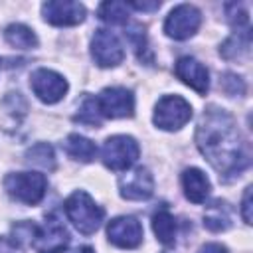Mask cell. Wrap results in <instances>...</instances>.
Returning <instances> with one entry per match:
<instances>
[{"label":"cell","mask_w":253,"mask_h":253,"mask_svg":"<svg viewBox=\"0 0 253 253\" xmlns=\"http://www.w3.org/2000/svg\"><path fill=\"white\" fill-rule=\"evenodd\" d=\"M30 245L36 253H63L69 245V231L57 215H49L43 225L34 227Z\"/></svg>","instance_id":"cell-6"},{"label":"cell","mask_w":253,"mask_h":253,"mask_svg":"<svg viewBox=\"0 0 253 253\" xmlns=\"http://www.w3.org/2000/svg\"><path fill=\"white\" fill-rule=\"evenodd\" d=\"M30 85H32V91L34 95L47 103V105H53L57 101H61L69 89L67 81L63 75H59L57 71H51V69H36L30 77Z\"/></svg>","instance_id":"cell-8"},{"label":"cell","mask_w":253,"mask_h":253,"mask_svg":"<svg viewBox=\"0 0 253 253\" xmlns=\"http://www.w3.org/2000/svg\"><path fill=\"white\" fill-rule=\"evenodd\" d=\"M77 123L81 125H87V126H101V121H103V115L97 107V97H85L81 107H79V113L73 117Z\"/></svg>","instance_id":"cell-23"},{"label":"cell","mask_w":253,"mask_h":253,"mask_svg":"<svg viewBox=\"0 0 253 253\" xmlns=\"http://www.w3.org/2000/svg\"><path fill=\"white\" fill-rule=\"evenodd\" d=\"M63 148L73 160H79V162H91L97 154L95 142L81 134H69L63 142Z\"/></svg>","instance_id":"cell-19"},{"label":"cell","mask_w":253,"mask_h":253,"mask_svg":"<svg viewBox=\"0 0 253 253\" xmlns=\"http://www.w3.org/2000/svg\"><path fill=\"white\" fill-rule=\"evenodd\" d=\"M196 144L223 182L239 176L249 166V146L225 109L208 107L202 113Z\"/></svg>","instance_id":"cell-1"},{"label":"cell","mask_w":253,"mask_h":253,"mask_svg":"<svg viewBox=\"0 0 253 253\" xmlns=\"http://www.w3.org/2000/svg\"><path fill=\"white\" fill-rule=\"evenodd\" d=\"M126 36H128L130 43L134 45V49H136L138 57L142 59V51L146 49V34H144V28H142L140 24H132V26H130V30L126 32Z\"/></svg>","instance_id":"cell-26"},{"label":"cell","mask_w":253,"mask_h":253,"mask_svg":"<svg viewBox=\"0 0 253 253\" xmlns=\"http://www.w3.org/2000/svg\"><path fill=\"white\" fill-rule=\"evenodd\" d=\"M99 18L107 24H126L128 20V4L126 2H103L97 10Z\"/></svg>","instance_id":"cell-22"},{"label":"cell","mask_w":253,"mask_h":253,"mask_svg":"<svg viewBox=\"0 0 253 253\" xmlns=\"http://www.w3.org/2000/svg\"><path fill=\"white\" fill-rule=\"evenodd\" d=\"M198 253H227V247L221 243H206Z\"/></svg>","instance_id":"cell-29"},{"label":"cell","mask_w":253,"mask_h":253,"mask_svg":"<svg viewBox=\"0 0 253 253\" xmlns=\"http://www.w3.org/2000/svg\"><path fill=\"white\" fill-rule=\"evenodd\" d=\"M4 190L14 200L28 206H36L45 196L47 180L40 172H12L4 178Z\"/></svg>","instance_id":"cell-3"},{"label":"cell","mask_w":253,"mask_h":253,"mask_svg":"<svg viewBox=\"0 0 253 253\" xmlns=\"http://www.w3.org/2000/svg\"><path fill=\"white\" fill-rule=\"evenodd\" d=\"M202 24V14L192 4H178L164 20V32L172 40L192 38Z\"/></svg>","instance_id":"cell-7"},{"label":"cell","mask_w":253,"mask_h":253,"mask_svg":"<svg viewBox=\"0 0 253 253\" xmlns=\"http://www.w3.org/2000/svg\"><path fill=\"white\" fill-rule=\"evenodd\" d=\"M225 16L235 30H249V16L241 4H225Z\"/></svg>","instance_id":"cell-24"},{"label":"cell","mask_w":253,"mask_h":253,"mask_svg":"<svg viewBox=\"0 0 253 253\" xmlns=\"http://www.w3.org/2000/svg\"><path fill=\"white\" fill-rule=\"evenodd\" d=\"M204 225L210 231H225L231 225V210L225 202L215 200L208 206L204 213Z\"/></svg>","instance_id":"cell-18"},{"label":"cell","mask_w":253,"mask_h":253,"mask_svg":"<svg viewBox=\"0 0 253 253\" xmlns=\"http://www.w3.org/2000/svg\"><path fill=\"white\" fill-rule=\"evenodd\" d=\"M85 6L75 0H49L42 6V16L51 26H77L85 20Z\"/></svg>","instance_id":"cell-11"},{"label":"cell","mask_w":253,"mask_h":253,"mask_svg":"<svg viewBox=\"0 0 253 253\" xmlns=\"http://www.w3.org/2000/svg\"><path fill=\"white\" fill-rule=\"evenodd\" d=\"M138 154H140V146L138 142L128 136V134H115V136H109L101 148V158H103V164L109 168V170H115V172H123V170H128L136 160H138Z\"/></svg>","instance_id":"cell-4"},{"label":"cell","mask_w":253,"mask_h":253,"mask_svg":"<svg viewBox=\"0 0 253 253\" xmlns=\"http://www.w3.org/2000/svg\"><path fill=\"white\" fill-rule=\"evenodd\" d=\"M77 253H95V249L93 247H81Z\"/></svg>","instance_id":"cell-31"},{"label":"cell","mask_w":253,"mask_h":253,"mask_svg":"<svg viewBox=\"0 0 253 253\" xmlns=\"http://www.w3.org/2000/svg\"><path fill=\"white\" fill-rule=\"evenodd\" d=\"M182 188L190 202L204 204L210 194V180L200 168H186L182 172Z\"/></svg>","instance_id":"cell-15"},{"label":"cell","mask_w":253,"mask_h":253,"mask_svg":"<svg viewBox=\"0 0 253 253\" xmlns=\"http://www.w3.org/2000/svg\"><path fill=\"white\" fill-rule=\"evenodd\" d=\"M26 162L43 170H53L55 168V154L53 148L47 142H38L32 148L26 150Z\"/></svg>","instance_id":"cell-21"},{"label":"cell","mask_w":253,"mask_h":253,"mask_svg":"<svg viewBox=\"0 0 253 253\" xmlns=\"http://www.w3.org/2000/svg\"><path fill=\"white\" fill-rule=\"evenodd\" d=\"M4 38L16 49H34L38 45V36L24 24H10L4 32Z\"/></svg>","instance_id":"cell-20"},{"label":"cell","mask_w":253,"mask_h":253,"mask_svg":"<svg viewBox=\"0 0 253 253\" xmlns=\"http://www.w3.org/2000/svg\"><path fill=\"white\" fill-rule=\"evenodd\" d=\"M174 73L182 83L192 87L196 93H200V95L208 93V89H210V73L204 67V63H200L196 57H190V55L180 57L176 61V65H174Z\"/></svg>","instance_id":"cell-14"},{"label":"cell","mask_w":253,"mask_h":253,"mask_svg":"<svg viewBox=\"0 0 253 253\" xmlns=\"http://www.w3.org/2000/svg\"><path fill=\"white\" fill-rule=\"evenodd\" d=\"M0 253H20V249L12 239H0Z\"/></svg>","instance_id":"cell-30"},{"label":"cell","mask_w":253,"mask_h":253,"mask_svg":"<svg viewBox=\"0 0 253 253\" xmlns=\"http://www.w3.org/2000/svg\"><path fill=\"white\" fill-rule=\"evenodd\" d=\"M63 210H65V215L67 219L75 225V229L83 235H91L95 233L99 227H101V221L105 217V211L101 206L95 204V200L83 192V190H77L73 192L65 204H63Z\"/></svg>","instance_id":"cell-2"},{"label":"cell","mask_w":253,"mask_h":253,"mask_svg":"<svg viewBox=\"0 0 253 253\" xmlns=\"http://www.w3.org/2000/svg\"><path fill=\"white\" fill-rule=\"evenodd\" d=\"M219 87L229 95V97H239V95H243L245 93V81L239 77V75H235V73H223L221 75V81H219Z\"/></svg>","instance_id":"cell-25"},{"label":"cell","mask_w":253,"mask_h":253,"mask_svg":"<svg viewBox=\"0 0 253 253\" xmlns=\"http://www.w3.org/2000/svg\"><path fill=\"white\" fill-rule=\"evenodd\" d=\"M107 237L121 249H134L142 243V225L132 215H119L109 221Z\"/></svg>","instance_id":"cell-12"},{"label":"cell","mask_w":253,"mask_h":253,"mask_svg":"<svg viewBox=\"0 0 253 253\" xmlns=\"http://www.w3.org/2000/svg\"><path fill=\"white\" fill-rule=\"evenodd\" d=\"M152 229L158 237V241L166 247H172L176 243V233H178V221L176 217L166 210L160 208L154 215H152Z\"/></svg>","instance_id":"cell-16"},{"label":"cell","mask_w":253,"mask_h":253,"mask_svg":"<svg viewBox=\"0 0 253 253\" xmlns=\"http://www.w3.org/2000/svg\"><path fill=\"white\" fill-rule=\"evenodd\" d=\"M97 107L107 119H125L134 115V95L126 87H107L97 97Z\"/></svg>","instance_id":"cell-9"},{"label":"cell","mask_w":253,"mask_h":253,"mask_svg":"<svg viewBox=\"0 0 253 253\" xmlns=\"http://www.w3.org/2000/svg\"><path fill=\"white\" fill-rule=\"evenodd\" d=\"M192 119V105L180 95H164L154 107V125L162 130H178Z\"/></svg>","instance_id":"cell-5"},{"label":"cell","mask_w":253,"mask_h":253,"mask_svg":"<svg viewBox=\"0 0 253 253\" xmlns=\"http://www.w3.org/2000/svg\"><path fill=\"white\" fill-rule=\"evenodd\" d=\"M91 55L99 67H117L125 59V49L111 30H97L91 40Z\"/></svg>","instance_id":"cell-10"},{"label":"cell","mask_w":253,"mask_h":253,"mask_svg":"<svg viewBox=\"0 0 253 253\" xmlns=\"http://www.w3.org/2000/svg\"><path fill=\"white\" fill-rule=\"evenodd\" d=\"M241 215H243L245 223H251V186H247L245 192H243V200H241Z\"/></svg>","instance_id":"cell-27"},{"label":"cell","mask_w":253,"mask_h":253,"mask_svg":"<svg viewBox=\"0 0 253 253\" xmlns=\"http://www.w3.org/2000/svg\"><path fill=\"white\" fill-rule=\"evenodd\" d=\"M249 49H251V28L235 30V34L223 42V45L219 47V53L225 59H241L249 55Z\"/></svg>","instance_id":"cell-17"},{"label":"cell","mask_w":253,"mask_h":253,"mask_svg":"<svg viewBox=\"0 0 253 253\" xmlns=\"http://www.w3.org/2000/svg\"><path fill=\"white\" fill-rule=\"evenodd\" d=\"M121 196L125 200H148L154 192V178L148 168H134L119 180Z\"/></svg>","instance_id":"cell-13"},{"label":"cell","mask_w":253,"mask_h":253,"mask_svg":"<svg viewBox=\"0 0 253 253\" xmlns=\"http://www.w3.org/2000/svg\"><path fill=\"white\" fill-rule=\"evenodd\" d=\"M162 6V2H128V8H134L138 12H154Z\"/></svg>","instance_id":"cell-28"}]
</instances>
